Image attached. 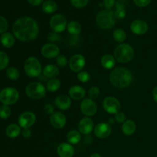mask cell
Wrapping results in <instances>:
<instances>
[{"instance_id":"cell-51","label":"cell","mask_w":157,"mask_h":157,"mask_svg":"<svg viewBox=\"0 0 157 157\" xmlns=\"http://www.w3.org/2000/svg\"><path fill=\"white\" fill-rule=\"evenodd\" d=\"M156 157H157V156H156Z\"/></svg>"},{"instance_id":"cell-26","label":"cell","mask_w":157,"mask_h":157,"mask_svg":"<svg viewBox=\"0 0 157 157\" xmlns=\"http://www.w3.org/2000/svg\"><path fill=\"white\" fill-rule=\"evenodd\" d=\"M21 133V129L17 124H10L6 130V133L9 138H15L19 136Z\"/></svg>"},{"instance_id":"cell-7","label":"cell","mask_w":157,"mask_h":157,"mask_svg":"<svg viewBox=\"0 0 157 157\" xmlns=\"http://www.w3.org/2000/svg\"><path fill=\"white\" fill-rule=\"evenodd\" d=\"M18 91L13 87H6L0 92V101L3 105H12L18 101Z\"/></svg>"},{"instance_id":"cell-20","label":"cell","mask_w":157,"mask_h":157,"mask_svg":"<svg viewBox=\"0 0 157 157\" xmlns=\"http://www.w3.org/2000/svg\"><path fill=\"white\" fill-rule=\"evenodd\" d=\"M69 96L75 101H80L83 99L86 95V91L84 87L79 85L72 86L69 90Z\"/></svg>"},{"instance_id":"cell-36","label":"cell","mask_w":157,"mask_h":157,"mask_svg":"<svg viewBox=\"0 0 157 157\" xmlns=\"http://www.w3.org/2000/svg\"><path fill=\"white\" fill-rule=\"evenodd\" d=\"M100 94H101V91H100L99 88L97 87H92L91 88H90L88 91V95L90 99L91 100H95L99 97Z\"/></svg>"},{"instance_id":"cell-9","label":"cell","mask_w":157,"mask_h":157,"mask_svg":"<svg viewBox=\"0 0 157 157\" xmlns=\"http://www.w3.org/2000/svg\"><path fill=\"white\" fill-rule=\"evenodd\" d=\"M103 107L108 113L116 114L121 110V105L120 101L114 97H107L103 101Z\"/></svg>"},{"instance_id":"cell-31","label":"cell","mask_w":157,"mask_h":157,"mask_svg":"<svg viewBox=\"0 0 157 157\" xmlns=\"http://www.w3.org/2000/svg\"><path fill=\"white\" fill-rule=\"evenodd\" d=\"M6 75H7L9 79L12 80V81H16L19 78L20 74L18 69L15 68V67H11L7 68V70H6Z\"/></svg>"},{"instance_id":"cell-13","label":"cell","mask_w":157,"mask_h":157,"mask_svg":"<svg viewBox=\"0 0 157 157\" xmlns=\"http://www.w3.org/2000/svg\"><path fill=\"white\" fill-rule=\"evenodd\" d=\"M41 55L47 58H57L59 55L60 49L58 45L53 43H48L45 44L41 50Z\"/></svg>"},{"instance_id":"cell-41","label":"cell","mask_w":157,"mask_h":157,"mask_svg":"<svg viewBox=\"0 0 157 157\" xmlns=\"http://www.w3.org/2000/svg\"><path fill=\"white\" fill-rule=\"evenodd\" d=\"M133 2H134L135 5L137 6L138 7L144 8L149 6L151 2V0H133Z\"/></svg>"},{"instance_id":"cell-24","label":"cell","mask_w":157,"mask_h":157,"mask_svg":"<svg viewBox=\"0 0 157 157\" xmlns=\"http://www.w3.org/2000/svg\"><path fill=\"white\" fill-rule=\"evenodd\" d=\"M58 9V5L53 0H47L41 6V10L46 14H52Z\"/></svg>"},{"instance_id":"cell-35","label":"cell","mask_w":157,"mask_h":157,"mask_svg":"<svg viewBox=\"0 0 157 157\" xmlns=\"http://www.w3.org/2000/svg\"><path fill=\"white\" fill-rule=\"evenodd\" d=\"M89 2V0H71L72 6L78 9H82L85 7Z\"/></svg>"},{"instance_id":"cell-29","label":"cell","mask_w":157,"mask_h":157,"mask_svg":"<svg viewBox=\"0 0 157 157\" xmlns=\"http://www.w3.org/2000/svg\"><path fill=\"white\" fill-rule=\"evenodd\" d=\"M113 38L117 42L122 43L124 42L126 40V38H127V34H126L125 31H124V29H116L113 33Z\"/></svg>"},{"instance_id":"cell-32","label":"cell","mask_w":157,"mask_h":157,"mask_svg":"<svg viewBox=\"0 0 157 157\" xmlns=\"http://www.w3.org/2000/svg\"><path fill=\"white\" fill-rule=\"evenodd\" d=\"M9 63V58L7 54L4 52H0V71L6 68Z\"/></svg>"},{"instance_id":"cell-37","label":"cell","mask_w":157,"mask_h":157,"mask_svg":"<svg viewBox=\"0 0 157 157\" xmlns=\"http://www.w3.org/2000/svg\"><path fill=\"white\" fill-rule=\"evenodd\" d=\"M8 28H9V23L7 19L3 16H0V34L5 33Z\"/></svg>"},{"instance_id":"cell-47","label":"cell","mask_w":157,"mask_h":157,"mask_svg":"<svg viewBox=\"0 0 157 157\" xmlns=\"http://www.w3.org/2000/svg\"><path fill=\"white\" fill-rule=\"evenodd\" d=\"M84 142L87 144H91L93 143V137L90 136V134L85 135V137H84Z\"/></svg>"},{"instance_id":"cell-34","label":"cell","mask_w":157,"mask_h":157,"mask_svg":"<svg viewBox=\"0 0 157 157\" xmlns=\"http://www.w3.org/2000/svg\"><path fill=\"white\" fill-rule=\"evenodd\" d=\"M77 78L81 82L86 83L90 81V75L87 71H80L77 75Z\"/></svg>"},{"instance_id":"cell-44","label":"cell","mask_w":157,"mask_h":157,"mask_svg":"<svg viewBox=\"0 0 157 157\" xmlns=\"http://www.w3.org/2000/svg\"><path fill=\"white\" fill-rule=\"evenodd\" d=\"M44 111L46 114L48 115H52L55 112H54V107L53 105L50 104H46L44 107Z\"/></svg>"},{"instance_id":"cell-5","label":"cell","mask_w":157,"mask_h":157,"mask_svg":"<svg viewBox=\"0 0 157 157\" xmlns=\"http://www.w3.org/2000/svg\"><path fill=\"white\" fill-rule=\"evenodd\" d=\"M24 70L30 78H37L41 75L42 67L41 63L35 57H29L24 63Z\"/></svg>"},{"instance_id":"cell-43","label":"cell","mask_w":157,"mask_h":157,"mask_svg":"<svg viewBox=\"0 0 157 157\" xmlns=\"http://www.w3.org/2000/svg\"><path fill=\"white\" fill-rule=\"evenodd\" d=\"M48 38L49 41H58L60 39H61V36L58 35L56 32H51L49 33L48 36Z\"/></svg>"},{"instance_id":"cell-30","label":"cell","mask_w":157,"mask_h":157,"mask_svg":"<svg viewBox=\"0 0 157 157\" xmlns=\"http://www.w3.org/2000/svg\"><path fill=\"white\" fill-rule=\"evenodd\" d=\"M61 87V81L56 78L49 80L47 84V90L49 92H55Z\"/></svg>"},{"instance_id":"cell-11","label":"cell","mask_w":157,"mask_h":157,"mask_svg":"<svg viewBox=\"0 0 157 157\" xmlns=\"http://www.w3.org/2000/svg\"><path fill=\"white\" fill-rule=\"evenodd\" d=\"M35 121H36V116L35 113L30 111H26L21 113L18 120L19 127H22L23 129L31 127L34 125Z\"/></svg>"},{"instance_id":"cell-28","label":"cell","mask_w":157,"mask_h":157,"mask_svg":"<svg viewBox=\"0 0 157 157\" xmlns=\"http://www.w3.org/2000/svg\"><path fill=\"white\" fill-rule=\"evenodd\" d=\"M81 133L78 130H71L67 134V140L70 144H77L81 141Z\"/></svg>"},{"instance_id":"cell-48","label":"cell","mask_w":157,"mask_h":157,"mask_svg":"<svg viewBox=\"0 0 157 157\" xmlns=\"http://www.w3.org/2000/svg\"><path fill=\"white\" fill-rule=\"evenodd\" d=\"M153 100L155 101V102L157 104V86L154 87V89H153Z\"/></svg>"},{"instance_id":"cell-25","label":"cell","mask_w":157,"mask_h":157,"mask_svg":"<svg viewBox=\"0 0 157 157\" xmlns=\"http://www.w3.org/2000/svg\"><path fill=\"white\" fill-rule=\"evenodd\" d=\"M101 65L106 69H112L116 64V59L111 55H105L101 58Z\"/></svg>"},{"instance_id":"cell-46","label":"cell","mask_w":157,"mask_h":157,"mask_svg":"<svg viewBox=\"0 0 157 157\" xmlns=\"http://www.w3.org/2000/svg\"><path fill=\"white\" fill-rule=\"evenodd\" d=\"M43 1H44V0H28V2H29L32 6H39V5H41V3L43 2Z\"/></svg>"},{"instance_id":"cell-12","label":"cell","mask_w":157,"mask_h":157,"mask_svg":"<svg viewBox=\"0 0 157 157\" xmlns=\"http://www.w3.org/2000/svg\"><path fill=\"white\" fill-rule=\"evenodd\" d=\"M85 64V58L82 55H79V54L73 55L69 61V67L71 70L73 71L74 72H78V73L84 68Z\"/></svg>"},{"instance_id":"cell-17","label":"cell","mask_w":157,"mask_h":157,"mask_svg":"<svg viewBox=\"0 0 157 157\" xmlns=\"http://www.w3.org/2000/svg\"><path fill=\"white\" fill-rule=\"evenodd\" d=\"M94 126V121L91 118L88 117H84L81 120L79 124H78L79 132L84 135L90 134L93 130Z\"/></svg>"},{"instance_id":"cell-19","label":"cell","mask_w":157,"mask_h":157,"mask_svg":"<svg viewBox=\"0 0 157 157\" xmlns=\"http://www.w3.org/2000/svg\"><path fill=\"white\" fill-rule=\"evenodd\" d=\"M55 104L61 110H67L71 106V100L66 95H59L55 100Z\"/></svg>"},{"instance_id":"cell-10","label":"cell","mask_w":157,"mask_h":157,"mask_svg":"<svg viewBox=\"0 0 157 157\" xmlns=\"http://www.w3.org/2000/svg\"><path fill=\"white\" fill-rule=\"evenodd\" d=\"M81 110L83 114L90 117L96 114L98 107L93 100L90 98H85L83 100L81 104Z\"/></svg>"},{"instance_id":"cell-1","label":"cell","mask_w":157,"mask_h":157,"mask_svg":"<svg viewBox=\"0 0 157 157\" xmlns=\"http://www.w3.org/2000/svg\"><path fill=\"white\" fill-rule=\"evenodd\" d=\"M12 32L14 36L20 41H30L38 36L39 26L32 18L21 17L13 24Z\"/></svg>"},{"instance_id":"cell-40","label":"cell","mask_w":157,"mask_h":157,"mask_svg":"<svg viewBox=\"0 0 157 157\" xmlns=\"http://www.w3.org/2000/svg\"><path fill=\"white\" fill-rule=\"evenodd\" d=\"M114 119L115 121H117V123H119V124H124V122L126 121V115L124 113H122V112H118L117 113H116L115 114V117H114Z\"/></svg>"},{"instance_id":"cell-27","label":"cell","mask_w":157,"mask_h":157,"mask_svg":"<svg viewBox=\"0 0 157 157\" xmlns=\"http://www.w3.org/2000/svg\"><path fill=\"white\" fill-rule=\"evenodd\" d=\"M67 29L71 35L76 36L81 32V25L78 21H72L67 24Z\"/></svg>"},{"instance_id":"cell-38","label":"cell","mask_w":157,"mask_h":157,"mask_svg":"<svg viewBox=\"0 0 157 157\" xmlns=\"http://www.w3.org/2000/svg\"><path fill=\"white\" fill-rule=\"evenodd\" d=\"M114 15L117 18H119V19L124 18L126 16V8L116 7Z\"/></svg>"},{"instance_id":"cell-50","label":"cell","mask_w":157,"mask_h":157,"mask_svg":"<svg viewBox=\"0 0 157 157\" xmlns=\"http://www.w3.org/2000/svg\"><path fill=\"white\" fill-rule=\"evenodd\" d=\"M115 121V119H112V118H110V119H109V122L110 121V124H113V121Z\"/></svg>"},{"instance_id":"cell-33","label":"cell","mask_w":157,"mask_h":157,"mask_svg":"<svg viewBox=\"0 0 157 157\" xmlns=\"http://www.w3.org/2000/svg\"><path fill=\"white\" fill-rule=\"evenodd\" d=\"M11 115V109L8 106L2 105L0 107V118L7 119Z\"/></svg>"},{"instance_id":"cell-3","label":"cell","mask_w":157,"mask_h":157,"mask_svg":"<svg viewBox=\"0 0 157 157\" xmlns=\"http://www.w3.org/2000/svg\"><path fill=\"white\" fill-rule=\"evenodd\" d=\"M114 12L109 9L101 10L96 15L97 25L102 29H110L114 26L116 19H115Z\"/></svg>"},{"instance_id":"cell-6","label":"cell","mask_w":157,"mask_h":157,"mask_svg":"<svg viewBox=\"0 0 157 157\" xmlns=\"http://www.w3.org/2000/svg\"><path fill=\"white\" fill-rule=\"evenodd\" d=\"M25 93L30 99L39 100L45 97L46 89L41 83L32 82L26 87Z\"/></svg>"},{"instance_id":"cell-21","label":"cell","mask_w":157,"mask_h":157,"mask_svg":"<svg viewBox=\"0 0 157 157\" xmlns=\"http://www.w3.org/2000/svg\"><path fill=\"white\" fill-rule=\"evenodd\" d=\"M136 129V125L135 122L132 120H127L123 124L122 131L126 136H131L135 133Z\"/></svg>"},{"instance_id":"cell-45","label":"cell","mask_w":157,"mask_h":157,"mask_svg":"<svg viewBox=\"0 0 157 157\" xmlns=\"http://www.w3.org/2000/svg\"><path fill=\"white\" fill-rule=\"evenodd\" d=\"M21 135H22V136L24 138L28 139V138L30 137L31 135H32V132H31V130H29V128L23 129V130L21 131Z\"/></svg>"},{"instance_id":"cell-4","label":"cell","mask_w":157,"mask_h":157,"mask_svg":"<svg viewBox=\"0 0 157 157\" xmlns=\"http://www.w3.org/2000/svg\"><path fill=\"white\" fill-rule=\"evenodd\" d=\"M135 52L132 46L128 44H121L114 51V58L121 63L130 62L134 58Z\"/></svg>"},{"instance_id":"cell-18","label":"cell","mask_w":157,"mask_h":157,"mask_svg":"<svg viewBox=\"0 0 157 157\" xmlns=\"http://www.w3.org/2000/svg\"><path fill=\"white\" fill-rule=\"evenodd\" d=\"M57 153L59 157H73L75 155V148L71 144L63 143L58 146Z\"/></svg>"},{"instance_id":"cell-49","label":"cell","mask_w":157,"mask_h":157,"mask_svg":"<svg viewBox=\"0 0 157 157\" xmlns=\"http://www.w3.org/2000/svg\"><path fill=\"white\" fill-rule=\"evenodd\" d=\"M90 157H101V156L100 154H98V153H93V154H91L90 156Z\"/></svg>"},{"instance_id":"cell-39","label":"cell","mask_w":157,"mask_h":157,"mask_svg":"<svg viewBox=\"0 0 157 157\" xmlns=\"http://www.w3.org/2000/svg\"><path fill=\"white\" fill-rule=\"evenodd\" d=\"M67 58H66L64 55H59L56 58V64H58V67H64L67 65Z\"/></svg>"},{"instance_id":"cell-23","label":"cell","mask_w":157,"mask_h":157,"mask_svg":"<svg viewBox=\"0 0 157 157\" xmlns=\"http://www.w3.org/2000/svg\"><path fill=\"white\" fill-rule=\"evenodd\" d=\"M0 41L5 48H12L15 44V38L11 33L5 32L0 37Z\"/></svg>"},{"instance_id":"cell-8","label":"cell","mask_w":157,"mask_h":157,"mask_svg":"<svg viewBox=\"0 0 157 157\" xmlns=\"http://www.w3.org/2000/svg\"><path fill=\"white\" fill-rule=\"evenodd\" d=\"M67 18L61 14H56L50 19V26L52 30L56 33H61L66 29L67 26Z\"/></svg>"},{"instance_id":"cell-2","label":"cell","mask_w":157,"mask_h":157,"mask_svg":"<svg viewBox=\"0 0 157 157\" xmlns=\"http://www.w3.org/2000/svg\"><path fill=\"white\" fill-rule=\"evenodd\" d=\"M110 81L117 88H125L130 85L133 81V74L126 67H118L113 69L110 73Z\"/></svg>"},{"instance_id":"cell-16","label":"cell","mask_w":157,"mask_h":157,"mask_svg":"<svg viewBox=\"0 0 157 157\" xmlns=\"http://www.w3.org/2000/svg\"><path fill=\"white\" fill-rule=\"evenodd\" d=\"M50 122L53 127L56 129H62L67 123V119L61 112H55L50 117Z\"/></svg>"},{"instance_id":"cell-14","label":"cell","mask_w":157,"mask_h":157,"mask_svg":"<svg viewBox=\"0 0 157 157\" xmlns=\"http://www.w3.org/2000/svg\"><path fill=\"white\" fill-rule=\"evenodd\" d=\"M94 132L97 137L100 139H105L108 137L111 133V127L109 124L101 122L95 126Z\"/></svg>"},{"instance_id":"cell-22","label":"cell","mask_w":157,"mask_h":157,"mask_svg":"<svg viewBox=\"0 0 157 157\" xmlns=\"http://www.w3.org/2000/svg\"><path fill=\"white\" fill-rule=\"evenodd\" d=\"M42 74L47 78H55L59 75V68L54 64H48L43 69Z\"/></svg>"},{"instance_id":"cell-15","label":"cell","mask_w":157,"mask_h":157,"mask_svg":"<svg viewBox=\"0 0 157 157\" xmlns=\"http://www.w3.org/2000/svg\"><path fill=\"white\" fill-rule=\"evenodd\" d=\"M148 24L144 20H134L130 25V30L133 34L137 35H143L148 31Z\"/></svg>"},{"instance_id":"cell-42","label":"cell","mask_w":157,"mask_h":157,"mask_svg":"<svg viewBox=\"0 0 157 157\" xmlns=\"http://www.w3.org/2000/svg\"><path fill=\"white\" fill-rule=\"evenodd\" d=\"M104 7L107 9H110L116 5V0H103Z\"/></svg>"}]
</instances>
